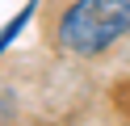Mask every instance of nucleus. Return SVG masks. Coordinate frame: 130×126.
<instances>
[{
	"instance_id": "f03ea898",
	"label": "nucleus",
	"mask_w": 130,
	"mask_h": 126,
	"mask_svg": "<svg viewBox=\"0 0 130 126\" xmlns=\"http://www.w3.org/2000/svg\"><path fill=\"white\" fill-rule=\"evenodd\" d=\"M34 13H38V0H25V4H21V13H13V17H9V25L0 30V55H4V50H9V42L17 38V34L25 30L29 21H34Z\"/></svg>"
},
{
	"instance_id": "f257e3e1",
	"label": "nucleus",
	"mask_w": 130,
	"mask_h": 126,
	"mask_svg": "<svg viewBox=\"0 0 130 126\" xmlns=\"http://www.w3.org/2000/svg\"><path fill=\"white\" fill-rule=\"evenodd\" d=\"M130 34V0H63L55 42L76 59H92Z\"/></svg>"
}]
</instances>
